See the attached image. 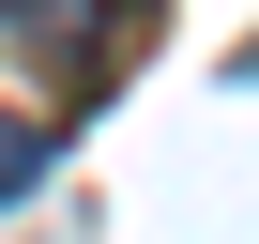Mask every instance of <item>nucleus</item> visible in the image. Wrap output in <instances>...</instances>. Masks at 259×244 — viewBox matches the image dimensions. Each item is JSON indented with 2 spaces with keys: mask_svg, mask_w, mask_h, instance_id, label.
<instances>
[{
  "mask_svg": "<svg viewBox=\"0 0 259 244\" xmlns=\"http://www.w3.org/2000/svg\"><path fill=\"white\" fill-rule=\"evenodd\" d=\"M0 16H16V46H31L61 92H107L122 61L153 46V0H0Z\"/></svg>",
  "mask_w": 259,
  "mask_h": 244,
  "instance_id": "1",
  "label": "nucleus"
},
{
  "mask_svg": "<svg viewBox=\"0 0 259 244\" xmlns=\"http://www.w3.org/2000/svg\"><path fill=\"white\" fill-rule=\"evenodd\" d=\"M46 183V122H16V107H0V198H31Z\"/></svg>",
  "mask_w": 259,
  "mask_h": 244,
  "instance_id": "2",
  "label": "nucleus"
}]
</instances>
